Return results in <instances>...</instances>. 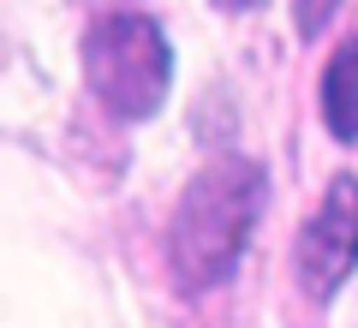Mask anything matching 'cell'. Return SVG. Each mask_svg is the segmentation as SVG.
I'll use <instances>...</instances> for the list:
<instances>
[{
    "mask_svg": "<svg viewBox=\"0 0 358 328\" xmlns=\"http://www.w3.org/2000/svg\"><path fill=\"white\" fill-rule=\"evenodd\" d=\"M263 215V167L245 155L209 162L192 185L179 191L173 227H167V263L185 292H209L239 269L251 227Z\"/></svg>",
    "mask_w": 358,
    "mask_h": 328,
    "instance_id": "cell-1",
    "label": "cell"
},
{
    "mask_svg": "<svg viewBox=\"0 0 358 328\" xmlns=\"http://www.w3.org/2000/svg\"><path fill=\"white\" fill-rule=\"evenodd\" d=\"M84 84L114 120H150L173 84V48L150 13H96L84 30Z\"/></svg>",
    "mask_w": 358,
    "mask_h": 328,
    "instance_id": "cell-2",
    "label": "cell"
},
{
    "mask_svg": "<svg viewBox=\"0 0 358 328\" xmlns=\"http://www.w3.org/2000/svg\"><path fill=\"white\" fill-rule=\"evenodd\" d=\"M293 263H299V287L310 292V304H329L352 280V269H358V179L352 173H341L322 191L317 215L299 233Z\"/></svg>",
    "mask_w": 358,
    "mask_h": 328,
    "instance_id": "cell-3",
    "label": "cell"
},
{
    "mask_svg": "<svg viewBox=\"0 0 358 328\" xmlns=\"http://www.w3.org/2000/svg\"><path fill=\"white\" fill-rule=\"evenodd\" d=\"M322 126L341 143H358V42L334 48V60L322 66Z\"/></svg>",
    "mask_w": 358,
    "mask_h": 328,
    "instance_id": "cell-4",
    "label": "cell"
},
{
    "mask_svg": "<svg viewBox=\"0 0 358 328\" xmlns=\"http://www.w3.org/2000/svg\"><path fill=\"white\" fill-rule=\"evenodd\" d=\"M293 6H299V36H322V24L334 18L341 0H293Z\"/></svg>",
    "mask_w": 358,
    "mask_h": 328,
    "instance_id": "cell-5",
    "label": "cell"
},
{
    "mask_svg": "<svg viewBox=\"0 0 358 328\" xmlns=\"http://www.w3.org/2000/svg\"><path fill=\"white\" fill-rule=\"evenodd\" d=\"M215 6H227V13H251V6H263V0H215Z\"/></svg>",
    "mask_w": 358,
    "mask_h": 328,
    "instance_id": "cell-6",
    "label": "cell"
}]
</instances>
